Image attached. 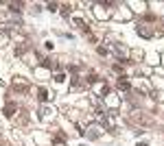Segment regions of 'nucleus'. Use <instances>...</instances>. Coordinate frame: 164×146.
Listing matches in <instances>:
<instances>
[{
  "mask_svg": "<svg viewBox=\"0 0 164 146\" xmlns=\"http://www.w3.org/2000/svg\"><path fill=\"white\" fill-rule=\"evenodd\" d=\"M13 87H16L20 94H26V92H28V83L22 79V76H18V79L13 81Z\"/></svg>",
  "mask_w": 164,
  "mask_h": 146,
  "instance_id": "1",
  "label": "nucleus"
},
{
  "mask_svg": "<svg viewBox=\"0 0 164 146\" xmlns=\"http://www.w3.org/2000/svg\"><path fill=\"white\" fill-rule=\"evenodd\" d=\"M149 26H151V24H140V26H138V33H140L142 37H151V35H153V31L149 29Z\"/></svg>",
  "mask_w": 164,
  "mask_h": 146,
  "instance_id": "2",
  "label": "nucleus"
},
{
  "mask_svg": "<svg viewBox=\"0 0 164 146\" xmlns=\"http://www.w3.org/2000/svg\"><path fill=\"white\" fill-rule=\"evenodd\" d=\"M118 87L120 89H129V81H127V76H118Z\"/></svg>",
  "mask_w": 164,
  "mask_h": 146,
  "instance_id": "3",
  "label": "nucleus"
},
{
  "mask_svg": "<svg viewBox=\"0 0 164 146\" xmlns=\"http://www.w3.org/2000/svg\"><path fill=\"white\" fill-rule=\"evenodd\" d=\"M37 98H40L42 102H46V100H48V92H46V89H44V87H42V89H40V96H37Z\"/></svg>",
  "mask_w": 164,
  "mask_h": 146,
  "instance_id": "4",
  "label": "nucleus"
},
{
  "mask_svg": "<svg viewBox=\"0 0 164 146\" xmlns=\"http://www.w3.org/2000/svg\"><path fill=\"white\" fill-rule=\"evenodd\" d=\"M96 92L101 94V96H105V94L110 92V87H107V85H98V87H96Z\"/></svg>",
  "mask_w": 164,
  "mask_h": 146,
  "instance_id": "5",
  "label": "nucleus"
},
{
  "mask_svg": "<svg viewBox=\"0 0 164 146\" xmlns=\"http://www.w3.org/2000/svg\"><path fill=\"white\" fill-rule=\"evenodd\" d=\"M13 111H16V105H7V109H4V116H13Z\"/></svg>",
  "mask_w": 164,
  "mask_h": 146,
  "instance_id": "6",
  "label": "nucleus"
},
{
  "mask_svg": "<svg viewBox=\"0 0 164 146\" xmlns=\"http://www.w3.org/2000/svg\"><path fill=\"white\" fill-rule=\"evenodd\" d=\"M57 7H59L57 2H51V4H48V9H51V11H57Z\"/></svg>",
  "mask_w": 164,
  "mask_h": 146,
  "instance_id": "7",
  "label": "nucleus"
}]
</instances>
